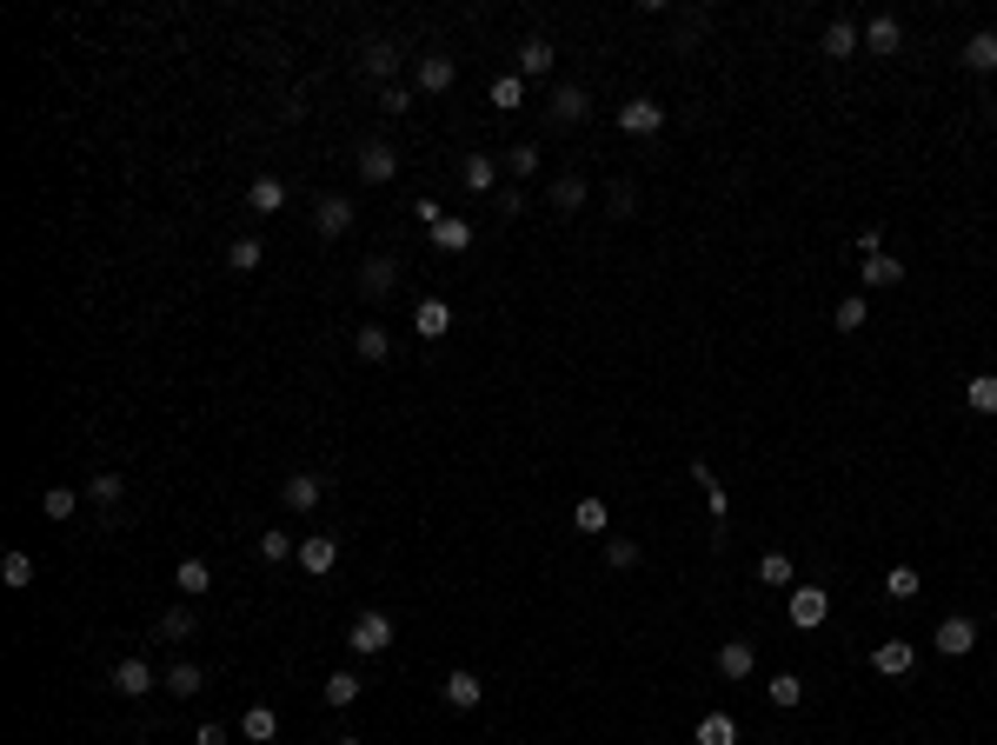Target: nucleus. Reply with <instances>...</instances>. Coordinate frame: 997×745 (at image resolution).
<instances>
[{"label": "nucleus", "instance_id": "1", "mask_svg": "<svg viewBox=\"0 0 997 745\" xmlns=\"http://www.w3.org/2000/svg\"><path fill=\"white\" fill-rule=\"evenodd\" d=\"M612 120H619V133H625V140H658L665 127H672V107L652 101V94H638V101H625Z\"/></svg>", "mask_w": 997, "mask_h": 745}, {"label": "nucleus", "instance_id": "2", "mask_svg": "<svg viewBox=\"0 0 997 745\" xmlns=\"http://www.w3.org/2000/svg\"><path fill=\"white\" fill-rule=\"evenodd\" d=\"M785 619H791L798 632H818V626L831 619V593H824V586H791V593H785Z\"/></svg>", "mask_w": 997, "mask_h": 745}, {"label": "nucleus", "instance_id": "3", "mask_svg": "<svg viewBox=\"0 0 997 745\" xmlns=\"http://www.w3.org/2000/svg\"><path fill=\"white\" fill-rule=\"evenodd\" d=\"M931 645H938V659H971L977 652V619L971 613H945L938 632H931Z\"/></svg>", "mask_w": 997, "mask_h": 745}, {"label": "nucleus", "instance_id": "4", "mask_svg": "<svg viewBox=\"0 0 997 745\" xmlns=\"http://www.w3.org/2000/svg\"><path fill=\"white\" fill-rule=\"evenodd\" d=\"M712 666H718L725 686H744V679H752V666H759V645H752V639H725V645L712 652Z\"/></svg>", "mask_w": 997, "mask_h": 745}, {"label": "nucleus", "instance_id": "5", "mask_svg": "<svg viewBox=\"0 0 997 745\" xmlns=\"http://www.w3.org/2000/svg\"><path fill=\"white\" fill-rule=\"evenodd\" d=\"M911 666H918V645L911 639H878L871 645V673L878 679H911Z\"/></svg>", "mask_w": 997, "mask_h": 745}, {"label": "nucleus", "instance_id": "6", "mask_svg": "<svg viewBox=\"0 0 997 745\" xmlns=\"http://www.w3.org/2000/svg\"><path fill=\"white\" fill-rule=\"evenodd\" d=\"M586 114H593V94H586V88H572V80H565V88H552V101H546V120H552V127H578Z\"/></svg>", "mask_w": 997, "mask_h": 745}, {"label": "nucleus", "instance_id": "7", "mask_svg": "<svg viewBox=\"0 0 997 745\" xmlns=\"http://www.w3.org/2000/svg\"><path fill=\"white\" fill-rule=\"evenodd\" d=\"M858 47H865V27H858V21H845V14L818 34V54H824V60H852Z\"/></svg>", "mask_w": 997, "mask_h": 745}, {"label": "nucleus", "instance_id": "8", "mask_svg": "<svg viewBox=\"0 0 997 745\" xmlns=\"http://www.w3.org/2000/svg\"><path fill=\"white\" fill-rule=\"evenodd\" d=\"M904 273H911V267H904L898 254H871V260L858 267V287H865V293H891V287H904Z\"/></svg>", "mask_w": 997, "mask_h": 745}, {"label": "nucleus", "instance_id": "9", "mask_svg": "<svg viewBox=\"0 0 997 745\" xmlns=\"http://www.w3.org/2000/svg\"><path fill=\"white\" fill-rule=\"evenodd\" d=\"M347 645H353L360 659L386 652V645H392V619H386V613H360V619H353V639H347Z\"/></svg>", "mask_w": 997, "mask_h": 745}, {"label": "nucleus", "instance_id": "10", "mask_svg": "<svg viewBox=\"0 0 997 745\" xmlns=\"http://www.w3.org/2000/svg\"><path fill=\"white\" fill-rule=\"evenodd\" d=\"M958 67H964V73H997V27H977V34H964V47H958Z\"/></svg>", "mask_w": 997, "mask_h": 745}, {"label": "nucleus", "instance_id": "11", "mask_svg": "<svg viewBox=\"0 0 997 745\" xmlns=\"http://www.w3.org/2000/svg\"><path fill=\"white\" fill-rule=\"evenodd\" d=\"M353 167H360V181H373V187H379V181H392V174H399V153H392L386 140H360V160H353Z\"/></svg>", "mask_w": 997, "mask_h": 745}, {"label": "nucleus", "instance_id": "12", "mask_svg": "<svg viewBox=\"0 0 997 745\" xmlns=\"http://www.w3.org/2000/svg\"><path fill=\"white\" fill-rule=\"evenodd\" d=\"M153 686H160V673L146 666L140 652H133V659H120V666H114V692H127V699H146Z\"/></svg>", "mask_w": 997, "mask_h": 745}, {"label": "nucleus", "instance_id": "13", "mask_svg": "<svg viewBox=\"0 0 997 745\" xmlns=\"http://www.w3.org/2000/svg\"><path fill=\"white\" fill-rule=\"evenodd\" d=\"M313 226H319L326 240H340V233H353V200H347V194H326V200L313 207Z\"/></svg>", "mask_w": 997, "mask_h": 745}, {"label": "nucleus", "instance_id": "14", "mask_svg": "<svg viewBox=\"0 0 997 745\" xmlns=\"http://www.w3.org/2000/svg\"><path fill=\"white\" fill-rule=\"evenodd\" d=\"M898 47H904V21H898V14H871V21H865V54H884V60H891Z\"/></svg>", "mask_w": 997, "mask_h": 745}, {"label": "nucleus", "instance_id": "15", "mask_svg": "<svg viewBox=\"0 0 997 745\" xmlns=\"http://www.w3.org/2000/svg\"><path fill=\"white\" fill-rule=\"evenodd\" d=\"M559 67V47L546 40V34H532V40H519V80H546Z\"/></svg>", "mask_w": 997, "mask_h": 745}, {"label": "nucleus", "instance_id": "16", "mask_svg": "<svg viewBox=\"0 0 997 745\" xmlns=\"http://www.w3.org/2000/svg\"><path fill=\"white\" fill-rule=\"evenodd\" d=\"M412 334H420V340H446L453 334V306L446 300H420V306H412Z\"/></svg>", "mask_w": 997, "mask_h": 745}, {"label": "nucleus", "instance_id": "17", "mask_svg": "<svg viewBox=\"0 0 997 745\" xmlns=\"http://www.w3.org/2000/svg\"><path fill=\"white\" fill-rule=\"evenodd\" d=\"M392 67H399V47H392V40H360V73H366V80H386V88H392Z\"/></svg>", "mask_w": 997, "mask_h": 745}, {"label": "nucleus", "instance_id": "18", "mask_svg": "<svg viewBox=\"0 0 997 745\" xmlns=\"http://www.w3.org/2000/svg\"><path fill=\"white\" fill-rule=\"evenodd\" d=\"M392 287H399V260H386V254H373V260L360 267V293H366V300H386Z\"/></svg>", "mask_w": 997, "mask_h": 745}, {"label": "nucleus", "instance_id": "19", "mask_svg": "<svg viewBox=\"0 0 997 745\" xmlns=\"http://www.w3.org/2000/svg\"><path fill=\"white\" fill-rule=\"evenodd\" d=\"M446 706H453V712H479V706H485L479 673H466V666H459V673H446Z\"/></svg>", "mask_w": 997, "mask_h": 745}, {"label": "nucleus", "instance_id": "20", "mask_svg": "<svg viewBox=\"0 0 997 745\" xmlns=\"http://www.w3.org/2000/svg\"><path fill=\"white\" fill-rule=\"evenodd\" d=\"M459 80V60L453 54H420V94H446Z\"/></svg>", "mask_w": 997, "mask_h": 745}, {"label": "nucleus", "instance_id": "21", "mask_svg": "<svg viewBox=\"0 0 997 745\" xmlns=\"http://www.w3.org/2000/svg\"><path fill=\"white\" fill-rule=\"evenodd\" d=\"M546 200H552L559 213H578V207L593 200V181H586V174H559V181L546 187Z\"/></svg>", "mask_w": 997, "mask_h": 745}, {"label": "nucleus", "instance_id": "22", "mask_svg": "<svg viewBox=\"0 0 997 745\" xmlns=\"http://www.w3.org/2000/svg\"><path fill=\"white\" fill-rule=\"evenodd\" d=\"M300 566L319 579V572H332V566H340V546H332L326 533H306V539H300Z\"/></svg>", "mask_w": 997, "mask_h": 745}, {"label": "nucleus", "instance_id": "23", "mask_svg": "<svg viewBox=\"0 0 997 745\" xmlns=\"http://www.w3.org/2000/svg\"><path fill=\"white\" fill-rule=\"evenodd\" d=\"M319 492H326V479H313V473H293V479L280 486V500H286L293 513H313V507H319Z\"/></svg>", "mask_w": 997, "mask_h": 745}, {"label": "nucleus", "instance_id": "24", "mask_svg": "<svg viewBox=\"0 0 997 745\" xmlns=\"http://www.w3.org/2000/svg\"><path fill=\"white\" fill-rule=\"evenodd\" d=\"M692 745H738V719L731 712H705L692 725Z\"/></svg>", "mask_w": 997, "mask_h": 745}, {"label": "nucleus", "instance_id": "25", "mask_svg": "<svg viewBox=\"0 0 997 745\" xmlns=\"http://www.w3.org/2000/svg\"><path fill=\"white\" fill-rule=\"evenodd\" d=\"M925 593V579H918V566H891L884 572V600L891 606H911V600H918Z\"/></svg>", "mask_w": 997, "mask_h": 745}, {"label": "nucleus", "instance_id": "26", "mask_svg": "<svg viewBox=\"0 0 997 745\" xmlns=\"http://www.w3.org/2000/svg\"><path fill=\"white\" fill-rule=\"evenodd\" d=\"M964 406L984 412V420H997V373H971L964 380Z\"/></svg>", "mask_w": 997, "mask_h": 745}, {"label": "nucleus", "instance_id": "27", "mask_svg": "<svg viewBox=\"0 0 997 745\" xmlns=\"http://www.w3.org/2000/svg\"><path fill=\"white\" fill-rule=\"evenodd\" d=\"M433 246H439V254H466V246H472V220L446 213V220L433 226Z\"/></svg>", "mask_w": 997, "mask_h": 745}, {"label": "nucleus", "instance_id": "28", "mask_svg": "<svg viewBox=\"0 0 997 745\" xmlns=\"http://www.w3.org/2000/svg\"><path fill=\"white\" fill-rule=\"evenodd\" d=\"M353 353H360L366 366H379V360L392 353V340H386V326H373V319H366V326H360V334H353Z\"/></svg>", "mask_w": 997, "mask_h": 745}, {"label": "nucleus", "instance_id": "29", "mask_svg": "<svg viewBox=\"0 0 997 745\" xmlns=\"http://www.w3.org/2000/svg\"><path fill=\"white\" fill-rule=\"evenodd\" d=\"M246 207H254V213H280V207H286V187H280L273 174H260L254 187H246Z\"/></svg>", "mask_w": 997, "mask_h": 745}, {"label": "nucleus", "instance_id": "30", "mask_svg": "<svg viewBox=\"0 0 997 745\" xmlns=\"http://www.w3.org/2000/svg\"><path fill=\"white\" fill-rule=\"evenodd\" d=\"M174 586H180L187 600H200V593L213 586V572H207V559H180V566H174Z\"/></svg>", "mask_w": 997, "mask_h": 745}, {"label": "nucleus", "instance_id": "31", "mask_svg": "<svg viewBox=\"0 0 997 745\" xmlns=\"http://www.w3.org/2000/svg\"><path fill=\"white\" fill-rule=\"evenodd\" d=\"M638 559H645V546H638V539H625V533H606V566H612V572H632Z\"/></svg>", "mask_w": 997, "mask_h": 745}, {"label": "nucleus", "instance_id": "32", "mask_svg": "<svg viewBox=\"0 0 997 745\" xmlns=\"http://www.w3.org/2000/svg\"><path fill=\"white\" fill-rule=\"evenodd\" d=\"M765 699H772V712H791V706H805V679H798V673H778V679L765 686Z\"/></svg>", "mask_w": 997, "mask_h": 745}, {"label": "nucleus", "instance_id": "33", "mask_svg": "<svg viewBox=\"0 0 997 745\" xmlns=\"http://www.w3.org/2000/svg\"><path fill=\"white\" fill-rule=\"evenodd\" d=\"M459 174H466V187H472V194H492V187H498V167H492L485 153H466V160H459Z\"/></svg>", "mask_w": 997, "mask_h": 745}, {"label": "nucleus", "instance_id": "34", "mask_svg": "<svg viewBox=\"0 0 997 745\" xmlns=\"http://www.w3.org/2000/svg\"><path fill=\"white\" fill-rule=\"evenodd\" d=\"M791 572H798V566H791V552H765V559H759V586L791 593Z\"/></svg>", "mask_w": 997, "mask_h": 745}, {"label": "nucleus", "instance_id": "35", "mask_svg": "<svg viewBox=\"0 0 997 745\" xmlns=\"http://www.w3.org/2000/svg\"><path fill=\"white\" fill-rule=\"evenodd\" d=\"M239 732H246V738H254V745H267V738L280 732V712H273V706H246V719H239Z\"/></svg>", "mask_w": 997, "mask_h": 745}, {"label": "nucleus", "instance_id": "36", "mask_svg": "<svg viewBox=\"0 0 997 745\" xmlns=\"http://www.w3.org/2000/svg\"><path fill=\"white\" fill-rule=\"evenodd\" d=\"M606 213H612V220H632V213H638V187H632V181H606Z\"/></svg>", "mask_w": 997, "mask_h": 745}, {"label": "nucleus", "instance_id": "37", "mask_svg": "<svg viewBox=\"0 0 997 745\" xmlns=\"http://www.w3.org/2000/svg\"><path fill=\"white\" fill-rule=\"evenodd\" d=\"M492 107H498V114L526 107V80H519V73H498V80H492Z\"/></svg>", "mask_w": 997, "mask_h": 745}, {"label": "nucleus", "instance_id": "38", "mask_svg": "<svg viewBox=\"0 0 997 745\" xmlns=\"http://www.w3.org/2000/svg\"><path fill=\"white\" fill-rule=\"evenodd\" d=\"M831 319H838V334H865V319H871L865 293H845V300H838V313H831Z\"/></svg>", "mask_w": 997, "mask_h": 745}, {"label": "nucleus", "instance_id": "39", "mask_svg": "<svg viewBox=\"0 0 997 745\" xmlns=\"http://www.w3.org/2000/svg\"><path fill=\"white\" fill-rule=\"evenodd\" d=\"M73 507H80L73 486H47V492H40V513H47V520H73Z\"/></svg>", "mask_w": 997, "mask_h": 745}, {"label": "nucleus", "instance_id": "40", "mask_svg": "<svg viewBox=\"0 0 997 745\" xmlns=\"http://www.w3.org/2000/svg\"><path fill=\"white\" fill-rule=\"evenodd\" d=\"M120 492H127L120 473H94V479H87V500H94V507H120Z\"/></svg>", "mask_w": 997, "mask_h": 745}, {"label": "nucleus", "instance_id": "41", "mask_svg": "<svg viewBox=\"0 0 997 745\" xmlns=\"http://www.w3.org/2000/svg\"><path fill=\"white\" fill-rule=\"evenodd\" d=\"M606 520H612L606 500H578V507H572V526H578V533H606Z\"/></svg>", "mask_w": 997, "mask_h": 745}, {"label": "nucleus", "instance_id": "42", "mask_svg": "<svg viewBox=\"0 0 997 745\" xmlns=\"http://www.w3.org/2000/svg\"><path fill=\"white\" fill-rule=\"evenodd\" d=\"M200 686H207V673L193 666V659H180V666L166 673V692H180V699H187V692H200Z\"/></svg>", "mask_w": 997, "mask_h": 745}, {"label": "nucleus", "instance_id": "43", "mask_svg": "<svg viewBox=\"0 0 997 745\" xmlns=\"http://www.w3.org/2000/svg\"><path fill=\"white\" fill-rule=\"evenodd\" d=\"M260 260H267V254H260V240H233V246H226V267H233V273H254Z\"/></svg>", "mask_w": 997, "mask_h": 745}, {"label": "nucleus", "instance_id": "44", "mask_svg": "<svg viewBox=\"0 0 997 745\" xmlns=\"http://www.w3.org/2000/svg\"><path fill=\"white\" fill-rule=\"evenodd\" d=\"M0 579H8L14 593H21V586H34V559H27V552H8V559H0Z\"/></svg>", "mask_w": 997, "mask_h": 745}, {"label": "nucleus", "instance_id": "45", "mask_svg": "<svg viewBox=\"0 0 997 745\" xmlns=\"http://www.w3.org/2000/svg\"><path fill=\"white\" fill-rule=\"evenodd\" d=\"M353 699H360V679H353V673H332V679H326V706H340V712H347Z\"/></svg>", "mask_w": 997, "mask_h": 745}, {"label": "nucleus", "instance_id": "46", "mask_svg": "<svg viewBox=\"0 0 997 745\" xmlns=\"http://www.w3.org/2000/svg\"><path fill=\"white\" fill-rule=\"evenodd\" d=\"M506 167H513L519 181H532V174H539V147H532V140H519V147L506 153Z\"/></svg>", "mask_w": 997, "mask_h": 745}, {"label": "nucleus", "instance_id": "47", "mask_svg": "<svg viewBox=\"0 0 997 745\" xmlns=\"http://www.w3.org/2000/svg\"><path fill=\"white\" fill-rule=\"evenodd\" d=\"M187 632H193V613H187V606H166V613H160V639H187Z\"/></svg>", "mask_w": 997, "mask_h": 745}, {"label": "nucleus", "instance_id": "48", "mask_svg": "<svg viewBox=\"0 0 997 745\" xmlns=\"http://www.w3.org/2000/svg\"><path fill=\"white\" fill-rule=\"evenodd\" d=\"M852 246H858L865 260H871V254H884V226H878V220H865V226L852 233Z\"/></svg>", "mask_w": 997, "mask_h": 745}, {"label": "nucleus", "instance_id": "49", "mask_svg": "<svg viewBox=\"0 0 997 745\" xmlns=\"http://www.w3.org/2000/svg\"><path fill=\"white\" fill-rule=\"evenodd\" d=\"M260 559H300V546L286 533H260Z\"/></svg>", "mask_w": 997, "mask_h": 745}, {"label": "nucleus", "instance_id": "50", "mask_svg": "<svg viewBox=\"0 0 997 745\" xmlns=\"http://www.w3.org/2000/svg\"><path fill=\"white\" fill-rule=\"evenodd\" d=\"M379 107H386V114H406V107H412V94L392 80V88H379Z\"/></svg>", "mask_w": 997, "mask_h": 745}, {"label": "nucleus", "instance_id": "51", "mask_svg": "<svg viewBox=\"0 0 997 745\" xmlns=\"http://www.w3.org/2000/svg\"><path fill=\"white\" fill-rule=\"evenodd\" d=\"M412 220H420V226H426V233H433V226H439V220H446V207H439V200H420V207H412Z\"/></svg>", "mask_w": 997, "mask_h": 745}, {"label": "nucleus", "instance_id": "52", "mask_svg": "<svg viewBox=\"0 0 997 745\" xmlns=\"http://www.w3.org/2000/svg\"><path fill=\"white\" fill-rule=\"evenodd\" d=\"M193 745H226V725H200V738Z\"/></svg>", "mask_w": 997, "mask_h": 745}, {"label": "nucleus", "instance_id": "53", "mask_svg": "<svg viewBox=\"0 0 997 745\" xmlns=\"http://www.w3.org/2000/svg\"><path fill=\"white\" fill-rule=\"evenodd\" d=\"M984 120H990V127H997V101H984Z\"/></svg>", "mask_w": 997, "mask_h": 745}, {"label": "nucleus", "instance_id": "54", "mask_svg": "<svg viewBox=\"0 0 997 745\" xmlns=\"http://www.w3.org/2000/svg\"><path fill=\"white\" fill-rule=\"evenodd\" d=\"M332 745H360V738H332Z\"/></svg>", "mask_w": 997, "mask_h": 745}]
</instances>
